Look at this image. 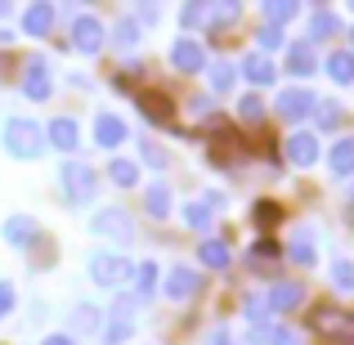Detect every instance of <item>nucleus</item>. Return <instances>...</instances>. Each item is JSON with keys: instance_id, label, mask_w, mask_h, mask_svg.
I'll list each match as a JSON object with an SVG mask.
<instances>
[{"instance_id": "obj_10", "label": "nucleus", "mask_w": 354, "mask_h": 345, "mask_svg": "<svg viewBox=\"0 0 354 345\" xmlns=\"http://www.w3.org/2000/svg\"><path fill=\"white\" fill-rule=\"evenodd\" d=\"M130 314H135V301H130V296H126V301H117V305H113V328L104 332V341H108V345L126 341L130 332H135V323H130Z\"/></svg>"}, {"instance_id": "obj_23", "label": "nucleus", "mask_w": 354, "mask_h": 345, "mask_svg": "<svg viewBox=\"0 0 354 345\" xmlns=\"http://www.w3.org/2000/svg\"><path fill=\"white\" fill-rule=\"evenodd\" d=\"M287 72H296V77H310L314 72V50L310 45H292V50H287Z\"/></svg>"}, {"instance_id": "obj_38", "label": "nucleus", "mask_w": 354, "mask_h": 345, "mask_svg": "<svg viewBox=\"0 0 354 345\" xmlns=\"http://www.w3.org/2000/svg\"><path fill=\"white\" fill-rule=\"evenodd\" d=\"M251 251H256V265H269V260H274V256H283V251H278V247H274V242H269V238H260V242H256V247H251Z\"/></svg>"}, {"instance_id": "obj_11", "label": "nucleus", "mask_w": 354, "mask_h": 345, "mask_svg": "<svg viewBox=\"0 0 354 345\" xmlns=\"http://www.w3.org/2000/svg\"><path fill=\"white\" fill-rule=\"evenodd\" d=\"M193 292H198V274L184 269V265H175L171 274H166V296H171V301H189Z\"/></svg>"}, {"instance_id": "obj_39", "label": "nucleus", "mask_w": 354, "mask_h": 345, "mask_svg": "<svg viewBox=\"0 0 354 345\" xmlns=\"http://www.w3.org/2000/svg\"><path fill=\"white\" fill-rule=\"evenodd\" d=\"M242 310H247V319H265L269 305H265V296H247V301H242Z\"/></svg>"}, {"instance_id": "obj_12", "label": "nucleus", "mask_w": 354, "mask_h": 345, "mask_svg": "<svg viewBox=\"0 0 354 345\" xmlns=\"http://www.w3.org/2000/svg\"><path fill=\"white\" fill-rule=\"evenodd\" d=\"M310 108H314V95H310V90H283V95H278V117H287V121L305 117Z\"/></svg>"}, {"instance_id": "obj_40", "label": "nucleus", "mask_w": 354, "mask_h": 345, "mask_svg": "<svg viewBox=\"0 0 354 345\" xmlns=\"http://www.w3.org/2000/svg\"><path fill=\"white\" fill-rule=\"evenodd\" d=\"M117 41H121V45H135V41H139V27H135V18H126V23L117 27Z\"/></svg>"}, {"instance_id": "obj_36", "label": "nucleus", "mask_w": 354, "mask_h": 345, "mask_svg": "<svg viewBox=\"0 0 354 345\" xmlns=\"http://www.w3.org/2000/svg\"><path fill=\"white\" fill-rule=\"evenodd\" d=\"M238 117H242V121H260V117H265V104H260L256 95H247V99L238 104Z\"/></svg>"}, {"instance_id": "obj_7", "label": "nucleus", "mask_w": 354, "mask_h": 345, "mask_svg": "<svg viewBox=\"0 0 354 345\" xmlns=\"http://www.w3.org/2000/svg\"><path fill=\"white\" fill-rule=\"evenodd\" d=\"M72 45H77V50H86V54H95L99 45H104V23H99V18H90V14H81L77 23H72Z\"/></svg>"}, {"instance_id": "obj_3", "label": "nucleus", "mask_w": 354, "mask_h": 345, "mask_svg": "<svg viewBox=\"0 0 354 345\" xmlns=\"http://www.w3.org/2000/svg\"><path fill=\"white\" fill-rule=\"evenodd\" d=\"M59 180H63L68 202H90V198H95V189H99V175L90 171V166H81V162H68Z\"/></svg>"}, {"instance_id": "obj_2", "label": "nucleus", "mask_w": 354, "mask_h": 345, "mask_svg": "<svg viewBox=\"0 0 354 345\" xmlns=\"http://www.w3.org/2000/svg\"><path fill=\"white\" fill-rule=\"evenodd\" d=\"M0 139H5V148L14 157H41L45 148H50V144H45V130L36 126V121H27V117L5 121V135H0Z\"/></svg>"}, {"instance_id": "obj_14", "label": "nucleus", "mask_w": 354, "mask_h": 345, "mask_svg": "<svg viewBox=\"0 0 354 345\" xmlns=\"http://www.w3.org/2000/svg\"><path fill=\"white\" fill-rule=\"evenodd\" d=\"M301 301H305V287L301 283H278V287H269V296H265L269 310H296Z\"/></svg>"}, {"instance_id": "obj_44", "label": "nucleus", "mask_w": 354, "mask_h": 345, "mask_svg": "<svg viewBox=\"0 0 354 345\" xmlns=\"http://www.w3.org/2000/svg\"><path fill=\"white\" fill-rule=\"evenodd\" d=\"M45 345H77V341H72L68 332H59V337H50V341H45Z\"/></svg>"}, {"instance_id": "obj_30", "label": "nucleus", "mask_w": 354, "mask_h": 345, "mask_svg": "<svg viewBox=\"0 0 354 345\" xmlns=\"http://www.w3.org/2000/svg\"><path fill=\"white\" fill-rule=\"evenodd\" d=\"M72 323H77V332H95L99 328V310L95 305H77V310H72Z\"/></svg>"}, {"instance_id": "obj_26", "label": "nucleus", "mask_w": 354, "mask_h": 345, "mask_svg": "<svg viewBox=\"0 0 354 345\" xmlns=\"http://www.w3.org/2000/svg\"><path fill=\"white\" fill-rule=\"evenodd\" d=\"M332 171H337V175H354V139L332 144Z\"/></svg>"}, {"instance_id": "obj_41", "label": "nucleus", "mask_w": 354, "mask_h": 345, "mask_svg": "<svg viewBox=\"0 0 354 345\" xmlns=\"http://www.w3.org/2000/svg\"><path fill=\"white\" fill-rule=\"evenodd\" d=\"M260 45H269V50L283 45V32H278V27H260Z\"/></svg>"}, {"instance_id": "obj_20", "label": "nucleus", "mask_w": 354, "mask_h": 345, "mask_svg": "<svg viewBox=\"0 0 354 345\" xmlns=\"http://www.w3.org/2000/svg\"><path fill=\"white\" fill-rule=\"evenodd\" d=\"M287 256H292L296 265H314V238H310V229H296V233H292V242H287Z\"/></svg>"}, {"instance_id": "obj_17", "label": "nucleus", "mask_w": 354, "mask_h": 345, "mask_svg": "<svg viewBox=\"0 0 354 345\" xmlns=\"http://www.w3.org/2000/svg\"><path fill=\"white\" fill-rule=\"evenodd\" d=\"M23 27H27L32 36H45V32L54 27V5H45V0H41V5H32V9L23 14Z\"/></svg>"}, {"instance_id": "obj_35", "label": "nucleus", "mask_w": 354, "mask_h": 345, "mask_svg": "<svg viewBox=\"0 0 354 345\" xmlns=\"http://www.w3.org/2000/svg\"><path fill=\"white\" fill-rule=\"evenodd\" d=\"M314 113H319V126L323 130H332L341 121V104H328V99H323V104H314Z\"/></svg>"}, {"instance_id": "obj_18", "label": "nucleus", "mask_w": 354, "mask_h": 345, "mask_svg": "<svg viewBox=\"0 0 354 345\" xmlns=\"http://www.w3.org/2000/svg\"><path fill=\"white\" fill-rule=\"evenodd\" d=\"M144 207H148V216H157V220L171 216V193H166V184H148L144 189Z\"/></svg>"}, {"instance_id": "obj_33", "label": "nucleus", "mask_w": 354, "mask_h": 345, "mask_svg": "<svg viewBox=\"0 0 354 345\" xmlns=\"http://www.w3.org/2000/svg\"><path fill=\"white\" fill-rule=\"evenodd\" d=\"M332 283H337L341 292H354V265L350 260H337V265H332Z\"/></svg>"}, {"instance_id": "obj_4", "label": "nucleus", "mask_w": 354, "mask_h": 345, "mask_svg": "<svg viewBox=\"0 0 354 345\" xmlns=\"http://www.w3.org/2000/svg\"><path fill=\"white\" fill-rule=\"evenodd\" d=\"M90 274H95V283L117 287V283H126V278H135V265H130V260H121V256H113V251H104V256L90 260Z\"/></svg>"}, {"instance_id": "obj_42", "label": "nucleus", "mask_w": 354, "mask_h": 345, "mask_svg": "<svg viewBox=\"0 0 354 345\" xmlns=\"http://www.w3.org/2000/svg\"><path fill=\"white\" fill-rule=\"evenodd\" d=\"M139 153H144V157H148V162H153V166H166V153H162V148L144 144V148H139Z\"/></svg>"}, {"instance_id": "obj_25", "label": "nucleus", "mask_w": 354, "mask_h": 345, "mask_svg": "<svg viewBox=\"0 0 354 345\" xmlns=\"http://www.w3.org/2000/svg\"><path fill=\"white\" fill-rule=\"evenodd\" d=\"M198 256H202V265H211V269H225V265H229V247H225L220 238H207V242L198 247Z\"/></svg>"}, {"instance_id": "obj_32", "label": "nucleus", "mask_w": 354, "mask_h": 345, "mask_svg": "<svg viewBox=\"0 0 354 345\" xmlns=\"http://www.w3.org/2000/svg\"><path fill=\"white\" fill-rule=\"evenodd\" d=\"M184 220H189L193 229H211V207L207 202H193V207H184Z\"/></svg>"}, {"instance_id": "obj_45", "label": "nucleus", "mask_w": 354, "mask_h": 345, "mask_svg": "<svg viewBox=\"0 0 354 345\" xmlns=\"http://www.w3.org/2000/svg\"><path fill=\"white\" fill-rule=\"evenodd\" d=\"M211 345H229V332H225V328H216V337H211Z\"/></svg>"}, {"instance_id": "obj_34", "label": "nucleus", "mask_w": 354, "mask_h": 345, "mask_svg": "<svg viewBox=\"0 0 354 345\" xmlns=\"http://www.w3.org/2000/svg\"><path fill=\"white\" fill-rule=\"evenodd\" d=\"M207 77H211V90H229L234 86V68H229V63H211Z\"/></svg>"}, {"instance_id": "obj_19", "label": "nucleus", "mask_w": 354, "mask_h": 345, "mask_svg": "<svg viewBox=\"0 0 354 345\" xmlns=\"http://www.w3.org/2000/svg\"><path fill=\"white\" fill-rule=\"evenodd\" d=\"M50 144L63 148V153H72V148H77V121H72V117H59L50 126Z\"/></svg>"}, {"instance_id": "obj_16", "label": "nucleus", "mask_w": 354, "mask_h": 345, "mask_svg": "<svg viewBox=\"0 0 354 345\" xmlns=\"http://www.w3.org/2000/svg\"><path fill=\"white\" fill-rule=\"evenodd\" d=\"M287 157H292L296 166H314V162H319V139L305 135V130L292 135V139H287Z\"/></svg>"}, {"instance_id": "obj_24", "label": "nucleus", "mask_w": 354, "mask_h": 345, "mask_svg": "<svg viewBox=\"0 0 354 345\" xmlns=\"http://www.w3.org/2000/svg\"><path fill=\"white\" fill-rule=\"evenodd\" d=\"M337 32H341V18L328 14V9H319V14L310 18V36L314 41H328V36H337Z\"/></svg>"}, {"instance_id": "obj_1", "label": "nucleus", "mask_w": 354, "mask_h": 345, "mask_svg": "<svg viewBox=\"0 0 354 345\" xmlns=\"http://www.w3.org/2000/svg\"><path fill=\"white\" fill-rule=\"evenodd\" d=\"M310 328L319 337V345H354V314H346V310L319 305L310 314Z\"/></svg>"}, {"instance_id": "obj_46", "label": "nucleus", "mask_w": 354, "mask_h": 345, "mask_svg": "<svg viewBox=\"0 0 354 345\" xmlns=\"http://www.w3.org/2000/svg\"><path fill=\"white\" fill-rule=\"evenodd\" d=\"M0 14H5V0H0Z\"/></svg>"}, {"instance_id": "obj_22", "label": "nucleus", "mask_w": 354, "mask_h": 345, "mask_svg": "<svg viewBox=\"0 0 354 345\" xmlns=\"http://www.w3.org/2000/svg\"><path fill=\"white\" fill-rule=\"evenodd\" d=\"M328 77L341 81V86H350V81H354V54L350 50H341V54H332V59H328Z\"/></svg>"}, {"instance_id": "obj_37", "label": "nucleus", "mask_w": 354, "mask_h": 345, "mask_svg": "<svg viewBox=\"0 0 354 345\" xmlns=\"http://www.w3.org/2000/svg\"><path fill=\"white\" fill-rule=\"evenodd\" d=\"M278 216H283V211H278V202H256V225L260 229H269Z\"/></svg>"}, {"instance_id": "obj_15", "label": "nucleus", "mask_w": 354, "mask_h": 345, "mask_svg": "<svg viewBox=\"0 0 354 345\" xmlns=\"http://www.w3.org/2000/svg\"><path fill=\"white\" fill-rule=\"evenodd\" d=\"M121 139H126V121H121V117L104 113V117L95 121V144H99V148H117Z\"/></svg>"}, {"instance_id": "obj_8", "label": "nucleus", "mask_w": 354, "mask_h": 345, "mask_svg": "<svg viewBox=\"0 0 354 345\" xmlns=\"http://www.w3.org/2000/svg\"><path fill=\"white\" fill-rule=\"evenodd\" d=\"M139 113L148 121H157V126H171L175 121V104L166 95H157V90H139Z\"/></svg>"}, {"instance_id": "obj_9", "label": "nucleus", "mask_w": 354, "mask_h": 345, "mask_svg": "<svg viewBox=\"0 0 354 345\" xmlns=\"http://www.w3.org/2000/svg\"><path fill=\"white\" fill-rule=\"evenodd\" d=\"M171 63L180 72H202V68H207V54H202L198 41H175L171 45Z\"/></svg>"}, {"instance_id": "obj_21", "label": "nucleus", "mask_w": 354, "mask_h": 345, "mask_svg": "<svg viewBox=\"0 0 354 345\" xmlns=\"http://www.w3.org/2000/svg\"><path fill=\"white\" fill-rule=\"evenodd\" d=\"M242 72H247V81H256V86H269V81H274V63H269L265 54H247Z\"/></svg>"}, {"instance_id": "obj_43", "label": "nucleus", "mask_w": 354, "mask_h": 345, "mask_svg": "<svg viewBox=\"0 0 354 345\" xmlns=\"http://www.w3.org/2000/svg\"><path fill=\"white\" fill-rule=\"evenodd\" d=\"M9 305H14V287L0 283V314H9Z\"/></svg>"}, {"instance_id": "obj_27", "label": "nucleus", "mask_w": 354, "mask_h": 345, "mask_svg": "<svg viewBox=\"0 0 354 345\" xmlns=\"http://www.w3.org/2000/svg\"><path fill=\"white\" fill-rule=\"evenodd\" d=\"M108 180L121 184V189H130V184H139V166H135V162H121V157H117V162L108 166Z\"/></svg>"}, {"instance_id": "obj_13", "label": "nucleus", "mask_w": 354, "mask_h": 345, "mask_svg": "<svg viewBox=\"0 0 354 345\" xmlns=\"http://www.w3.org/2000/svg\"><path fill=\"white\" fill-rule=\"evenodd\" d=\"M23 95H27V99H50V68H45L41 59H36V63H27Z\"/></svg>"}, {"instance_id": "obj_5", "label": "nucleus", "mask_w": 354, "mask_h": 345, "mask_svg": "<svg viewBox=\"0 0 354 345\" xmlns=\"http://www.w3.org/2000/svg\"><path fill=\"white\" fill-rule=\"evenodd\" d=\"M238 18V0H220V5H189L184 9V23H207V27H225Z\"/></svg>"}, {"instance_id": "obj_31", "label": "nucleus", "mask_w": 354, "mask_h": 345, "mask_svg": "<svg viewBox=\"0 0 354 345\" xmlns=\"http://www.w3.org/2000/svg\"><path fill=\"white\" fill-rule=\"evenodd\" d=\"M265 14H269V23H287V18H296V0H269Z\"/></svg>"}, {"instance_id": "obj_6", "label": "nucleus", "mask_w": 354, "mask_h": 345, "mask_svg": "<svg viewBox=\"0 0 354 345\" xmlns=\"http://www.w3.org/2000/svg\"><path fill=\"white\" fill-rule=\"evenodd\" d=\"M95 233L117 238V242H130V238H135V220H130L121 207H104V211L95 216Z\"/></svg>"}, {"instance_id": "obj_28", "label": "nucleus", "mask_w": 354, "mask_h": 345, "mask_svg": "<svg viewBox=\"0 0 354 345\" xmlns=\"http://www.w3.org/2000/svg\"><path fill=\"white\" fill-rule=\"evenodd\" d=\"M5 238H9V242H32V238H36L32 216H14V220L5 225Z\"/></svg>"}, {"instance_id": "obj_29", "label": "nucleus", "mask_w": 354, "mask_h": 345, "mask_svg": "<svg viewBox=\"0 0 354 345\" xmlns=\"http://www.w3.org/2000/svg\"><path fill=\"white\" fill-rule=\"evenodd\" d=\"M135 283H139L135 287L139 296H153V283H157V265H153V260H144V265L135 269Z\"/></svg>"}]
</instances>
